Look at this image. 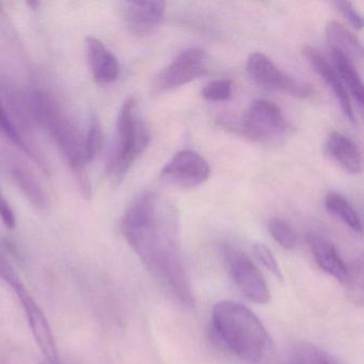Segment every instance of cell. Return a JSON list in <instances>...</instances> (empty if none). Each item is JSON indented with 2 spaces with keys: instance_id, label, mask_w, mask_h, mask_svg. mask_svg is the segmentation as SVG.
Instances as JSON below:
<instances>
[{
  "instance_id": "cell-1",
  "label": "cell",
  "mask_w": 364,
  "mask_h": 364,
  "mask_svg": "<svg viewBox=\"0 0 364 364\" xmlns=\"http://www.w3.org/2000/svg\"><path fill=\"white\" fill-rule=\"evenodd\" d=\"M121 231L155 278L187 306L195 304L181 250L180 216L173 203L149 191L127 208Z\"/></svg>"
},
{
  "instance_id": "cell-2",
  "label": "cell",
  "mask_w": 364,
  "mask_h": 364,
  "mask_svg": "<svg viewBox=\"0 0 364 364\" xmlns=\"http://www.w3.org/2000/svg\"><path fill=\"white\" fill-rule=\"evenodd\" d=\"M25 106L31 122L46 129L69 164L84 198H90L91 185L86 174L88 161L85 152V136L50 93L33 89L24 93Z\"/></svg>"
},
{
  "instance_id": "cell-3",
  "label": "cell",
  "mask_w": 364,
  "mask_h": 364,
  "mask_svg": "<svg viewBox=\"0 0 364 364\" xmlns=\"http://www.w3.org/2000/svg\"><path fill=\"white\" fill-rule=\"evenodd\" d=\"M212 318L217 336L234 355L249 363L265 359L272 340L261 319L248 306L223 300L215 304Z\"/></svg>"
},
{
  "instance_id": "cell-4",
  "label": "cell",
  "mask_w": 364,
  "mask_h": 364,
  "mask_svg": "<svg viewBox=\"0 0 364 364\" xmlns=\"http://www.w3.org/2000/svg\"><path fill=\"white\" fill-rule=\"evenodd\" d=\"M150 144V134L138 110L137 102L129 97L119 110L116 140L108 159V176L114 184H120L136 159Z\"/></svg>"
},
{
  "instance_id": "cell-5",
  "label": "cell",
  "mask_w": 364,
  "mask_h": 364,
  "mask_svg": "<svg viewBox=\"0 0 364 364\" xmlns=\"http://www.w3.org/2000/svg\"><path fill=\"white\" fill-rule=\"evenodd\" d=\"M223 257L232 279L242 293L257 304H268L269 289L252 261L242 251L231 246L223 248Z\"/></svg>"
},
{
  "instance_id": "cell-6",
  "label": "cell",
  "mask_w": 364,
  "mask_h": 364,
  "mask_svg": "<svg viewBox=\"0 0 364 364\" xmlns=\"http://www.w3.org/2000/svg\"><path fill=\"white\" fill-rule=\"evenodd\" d=\"M208 72V56L202 48H188L181 53L154 80L156 92L173 90L184 86Z\"/></svg>"
},
{
  "instance_id": "cell-7",
  "label": "cell",
  "mask_w": 364,
  "mask_h": 364,
  "mask_svg": "<svg viewBox=\"0 0 364 364\" xmlns=\"http://www.w3.org/2000/svg\"><path fill=\"white\" fill-rule=\"evenodd\" d=\"M247 72L261 86L284 91L299 99L312 97L314 92L310 85L287 75L272 63V59L261 53H253L249 56Z\"/></svg>"
},
{
  "instance_id": "cell-8",
  "label": "cell",
  "mask_w": 364,
  "mask_h": 364,
  "mask_svg": "<svg viewBox=\"0 0 364 364\" xmlns=\"http://www.w3.org/2000/svg\"><path fill=\"white\" fill-rule=\"evenodd\" d=\"M287 122L279 106L268 100H255L240 125V132L257 141L281 135L287 129Z\"/></svg>"
},
{
  "instance_id": "cell-9",
  "label": "cell",
  "mask_w": 364,
  "mask_h": 364,
  "mask_svg": "<svg viewBox=\"0 0 364 364\" xmlns=\"http://www.w3.org/2000/svg\"><path fill=\"white\" fill-rule=\"evenodd\" d=\"M210 174V166L199 153L181 151L166 164L159 178L169 186L191 188L203 184Z\"/></svg>"
},
{
  "instance_id": "cell-10",
  "label": "cell",
  "mask_w": 364,
  "mask_h": 364,
  "mask_svg": "<svg viewBox=\"0 0 364 364\" xmlns=\"http://www.w3.org/2000/svg\"><path fill=\"white\" fill-rule=\"evenodd\" d=\"M16 293L20 298L25 314L28 319L31 333H33L40 350L43 353L48 363L59 364L56 343H55L54 336H53L52 329H50L46 315L25 287L18 289Z\"/></svg>"
},
{
  "instance_id": "cell-11",
  "label": "cell",
  "mask_w": 364,
  "mask_h": 364,
  "mask_svg": "<svg viewBox=\"0 0 364 364\" xmlns=\"http://www.w3.org/2000/svg\"><path fill=\"white\" fill-rule=\"evenodd\" d=\"M165 12V1H127L122 7L127 28L137 36L152 33L164 20Z\"/></svg>"
},
{
  "instance_id": "cell-12",
  "label": "cell",
  "mask_w": 364,
  "mask_h": 364,
  "mask_svg": "<svg viewBox=\"0 0 364 364\" xmlns=\"http://www.w3.org/2000/svg\"><path fill=\"white\" fill-rule=\"evenodd\" d=\"M1 164L12 182L24 193L31 204L38 208H44L48 205V198L42 188L39 181L26 165L18 161L16 156L4 153L1 155Z\"/></svg>"
},
{
  "instance_id": "cell-13",
  "label": "cell",
  "mask_w": 364,
  "mask_h": 364,
  "mask_svg": "<svg viewBox=\"0 0 364 364\" xmlns=\"http://www.w3.org/2000/svg\"><path fill=\"white\" fill-rule=\"evenodd\" d=\"M87 59L93 78L101 84H112L118 80L120 63L118 58L95 37L86 39Z\"/></svg>"
},
{
  "instance_id": "cell-14",
  "label": "cell",
  "mask_w": 364,
  "mask_h": 364,
  "mask_svg": "<svg viewBox=\"0 0 364 364\" xmlns=\"http://www.w3.org/2000/svg\"><path fill=\"white\" fill-rule=\"evenodd\" d=\"M306 240L319 268L344 284L348 274V265L344 263L338 255V249L333 242L325 236L313 232L308 234Z\"/></svg>"
},
{
  "instance_id": "cell-15",
  "label": "cell",
  "mask_w": 364,
  "mask_h": 364,
  "mask_svg": "<svg viewBox=\"0 0 364 364\" xmlns=\"http://www.w3.org/2000/svg\"><path fill=\"white\" fill-rule=\"evenodd\" d=\"M304 56L306 57V61L310 63L314 71L323 78L326 85L331 88L332 92L336 95V100L340 103L341 109H342L344 116L349 121H355L350 97H349L344 85L341 82L336 70L327 63V60L323 56L318 54L317 50H315L311 46H306L304 48Z\"/></svg>"
},
{
  "instance_id": "cell-16",
  "label": "cell",
  "mask_w": 364,
  "mask_h": 364,
  "mask_svg": "<svg viewBox=\"0 0 364 364\" xmlns=\"http://www.w3.org/2000/svg\"><path fill=\"white\" fill-rule=\"evenodd\" d=\"M325 149L328 156L345 171L353 174L361 172V151L350 138L338 132H333L328 136Z\"/></svg>"
},
{
  "instance_id": "cell-17",
  "label": "cell",
  "mask_w": 364,
  "mask_h": 364,
  "mask_svg": "<svg viewBox=\"0 0 364 364\" xmlns=\"http://www.w3.org/2000/svg\"><path fill=\"white\" fill-rule=\"evenodd\" d=\"M326 38H327L330 50H338L342 53L353 63L355 61L362 60L363 48L355 36L344 25L336 21L330 22L326 28Z\"/></svg>"
},
{
  "instance_id": "cell-18",
  "label": "cell",
  "mask_w": 364,
  "mask_h": 364,
  "mask_svg": "<svg viewBox=\"0 0 364 364\" xmlns=\"http://www.w3.org/2000/svg\"><path fill=\"white\" fill-rule=\"evenodd\" d=\"M331 56L332 61H333V69L338 73L341 82L357 102L359 107L362 108L364 101L363 82L355 69V63L348 57L338 50H331Z\"/></svg>"
},
{
  "instance_id": "cell-19",
  "label": "cell",
  "mask_w": 364,
  "mask_h": 364,
  "mask_svg": "<svg viewBox=\"0 0 364 364\" xmlns=\"http://www.w3.org/2000/svg\"><path fill=\"white\" fill-rule=\"evenodd\" d=\"M325 206L328 212L340 218L351 230L357 233H361V220H360L357 212L340 193H334V191L328 193L325 198Z\"/></svg>"
},
{
  "instance_id": "cell-20",
  "label": "cell",
  "mask_w": 364,
  "mask_h": 364,
  "mask_svg": "<svg viewBox=\"0 0 364 364\" xmlns=\"http://www.w3.org/2000/svg\"><path fill=\"white\" fill-rule=\"evenodd\" d=\"M287 364H341L333 355L314 345L302 344L296 347Z\"/></svg>"
},
{
  "instance_id": "cell-21",
  "label": "cell",
  "mask_w": 364,
  "mask_h": 364,
  "mask_svg": "<svg viewBox=\"0 0 364 364\" xmlns=\"http://www.w3.org/2000/svg\"><path fill=\"white\" fill-rule=\"evenodd\" d=\"M0 135H3L4 137L9 139L12 144H16L18 148H20L21 151L26 153L29 157L37 161L38 164L41 166V163L36 156L35 153L29 148L28 144L25 141L24 137L21 135L20 132L16 129L14 123L12 122L11 118H10L9 114H8L6 106L4 105L1 99H0Z\"/></svg>"
},
{
  "instance_id": "cell-22",
  "label": "cell",
  "mask_w": 364,
  "mask_h": 364,
  "mask_svg": "<svg viewBox=\"0 0 364 364\" xmlns=\"http://www.w3.org/2000/svg\"><path fill=\"white\" fill-rule=\"evenodd\" d=\"M349 298L355 304L362 306L363 304V264L361 259L348 266V274L344 284Z\"/></svg>"
},
{
  "instance_id": "cell-23",
  "label": "cell",
  "mask_w": 364,
  "mask_h": 364,
  "mask_svg": "<svg viewBox=\"0 0 364 364\" xmlns=\"http://www.w3.org/2000/svg\"><path fill=\"white\" fill-rule=\"evenodd\" d=\"M104 144V134L102 124L97 117L91 119L87 135L85 136V152H86L87 161L91 163L97 159L101 153Z\"/></svg>"
},
{
  "instance_id": "cell-24",
  "label": "cell",
  "mask_w": 364,
  "mask_h": 364,
  "mask_svg": "<svg viewBox=\"0 0 364 364\" xmlns=\"http://www.w3.org/2000/svg\"><path fill=\"white\" fill-rule=\"evenodd\" d=\"M272 238L283 248L291 250L297 245V235L289 223L281 218H272L268 223Z\"/></svg>"
},
{
  "instance_id": "cell-25",
  "label": "cell",
  "mask_w": 364,
  "mask_h": 364,
  "mask_svg": "<svg viewBox=\"0 0 364 364\" xmlns=\"http://www.w3.org/2000/svg\"><path fill=\"white\" fill-rule=\"evenodd\" d=\"M233 93V82L228 80H214L202 90L206 101L225 102L231 99Z\"/></svg>"
},
{
  "instance_id": "cell-26",
  "label": "cell",
  "mask_w": 364,
  "mask_h": 364,
  "mask_svg": "<svg viewBox=\"0 0 364 364\" xmlns=\"http://www.w3.org/2000/svg\"><path fill=\"white\" fill-rule=\"evenodd\" d=\"M253 252H255L257 261H259L268 272H272L274 277L282 280L283 274L282 272H281L280 266H279L274 255H272V250H270L266 245L262 244V242H257V244L253 246Z\"/></svg>"
},
{
  "instance_id": "cell-27",
  "label": "cell",
  "mask_w": 364,
  "mask_h": 364,
  "mask_svg": "<svg viewBox=\"0 0 364 364\" xmlns=\"http://www.w3.org/2000/svg\"><path fill=\"white\" fill-rule=\"evenodd\" d=\"M0 278L6 281V283L10 285L14 289V291L24 287L20 276L14 269V266L11 265V263L8 261L1 249H0Z\"/></svg>"
},
{
  "instance_id": "cell-28",
  "label": "cell",
  "mask_w": 364,
  "mask_h": 364,
  "mask_svg": "<svg viewBox=\"0 0 364 364\" xmlns=\"http://www.w3.org/2000/svg\"><path fill=\"white\" fill-rule=\"evenodd\" d=\"M334 5L340 10L341 14L344 16V18L348 21L349 24L353 28L358 29V31L362 29V27H363V20H362L361 14L353 7V4L349 3V1H344V0H338V1L334 3Z\"/></svg>"
},
{
  "instance_id": "cell-29",
  "label": "cell",
  "mask_w": 364,
  "mask_h": 364,
  "mask_svg": "<svg viewBox=\"0 0 364 364\" xmlns=\"http://www.w3.org/2000/svg\"><path fill=\"white\" fill-rule=\"evenodd\" d=\"M0 218L3 220L4 225L8 229L12 230L16 228V220L11 206L8 203L7 200L4 197L3 193L0 191Z\"/></svg>"
},
{
  "instance_id": "cell-30",
  "label": "cell",
  "mask_w": 364,
  "mask_h": 364,
  "mask_svg": "<svg viewBox=\"0 0 364 364\" xmlns=\"http://www.w3.org/2000/svg\"><path fill=\"white\" fill-rule=\"evenodd\" d=\"M0 14H1V6H0Z\"/></svg>"
}]
</instances>
